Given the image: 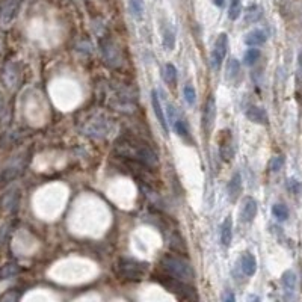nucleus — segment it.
Returning <instances> with one entry per match:
<instances>
[{
    "instance_id": "obj_1",
    "label": "nucleus",
    "mask_w": 302,
    "mask_h": 302,
    "mask_svg": "<svg viewBox=\"0 0 302 302\" xmlns=\"http://www.w3.org/2000/svg\"><path fill=\"white\" fill-rule=\"evenodd\" d=\"M162 268L171 277L178 278V280L186 281V283H192L194 278H195V272H194L191 263L186 262L185 259L178 257V256H172V254L165 256L162 259Z\"/></svg>"
},
{
    "instance_id": "obj_2",
    "label": "nucleus",
    "mask_w": 302,
    "mask_h": 302,
    "mask_svg": "<svg viewBox=\"0 0 302 302\" xmlns=\"http://www.w3.org/2000/svg\"><path fill=\"white\" fill-rule=\"evenodd\" d=\"M163 278H165V280H162L160 277H157V280L160 281V284H162L163 287H166L169 292L175 293L178 298L189 299V301H191V299H198L195 289H194L192 286H189V283L182 281V280H178V278H174V277H171L169 274H168L166 277H163Z\"/></svg>"
},
{
    "instance_id": "obj_3",
    "label": "nucleus",
    "mask_w": 302,
    "mask_h": 302,
    "mask_svg": "<svg viewBox=\"0 0 302 302\" xmlns=\"http://www.w3.org/2000/svg\"><path fill=\"white\" fill-rule=\"evenodd\" d=\"M118 271L121 274V277H124L126 280H142L147 274V265L145 263H139L130 259H121L118 263Z\"/></svg>"
},
{
    "instance_id": "obj_4",
    "label": "nucleus",
    "mask_w": 302,
    "mask_h": 302,
    "mask_svg": "<svg viewBox=\"0 0 302 302\" xmlns=\"http://www.w3.org/2000/svg\"><path fill=\"white\" fill-rule=\"evenodd\" d=\"M228 35L227 33H219L216 41H215V45H213V50H212V67L215 70H219L225 61V56L228 53Z\"/></svg>"
},
{
    "instance_id": "obj_5",
    "label": "nucleus",
    "mask_w": 302,
    "mask_h": 302,
    "mask_svg": "<svg viewBox=\"0 0 302 302\" xmlns=\"http://www.w3.org/2000/svg\"><path fill=\"white\" fill-rule=\"evenodd\" d=\"M21 0H3L0 6V26H9L18 14Z\"/></svg>"
},
{
    "instance_id": "obj_6",
    "label": "nucleus",
    "mask_w": 302,
    "mask_h": 302,
    "mask_svg": "<svg viewBox=\"0 0 302 302\" xmlns=\"http://www.w3.org/2000/svg\"><path fill=\"white\" fill-rule=\"evenodd\" d=\"M24 166H26V162L23 159H17V160L11 162L0 174V186H5V185L11 183L12 180H15L23 172Z\"/></svg>"
},
{
    "instance_id": "obj_7",
    "label": "nucleus",
    "mask_w": 302,
    "mask_h": 302,
    "mask_svg": "<svg viewBox=\"0 0 302 302\" xmlns=\"http://www.w3.org/2000/svg\"><path fill=\"white\" fill-rule=\"evenodd\" d=\"M221 142H219V153L221 157L224 160H233L234 157V151H236V145H234V139L230 130H224L221 132Z\"/></svg>"
},
{
    "instance_id": "obj_8",
    "label": "nucleus",
    "mask_w": 302,
    "mask_h": 302,
    "mask_svg": "<svg viewBox=\"0 0 302 302\" xmlns=\"http://www.w3.org/2000/svg\"><path fill=\"white\" fill-rule=\"evenodd\" d=\"M215 118H216V101H215V97L210 95L206 101V106H204V112H203V127H204V132L209 135L210 130L213 129V124H215Z\"/></svg>"
},
{
    "instance_id": "obj_9",
    "label": "nucleus",
    "mask_w": 302,
    "mask_h": 302,
    "mask_svg": "<svg viewBox=\"0 0 302 302\" xmlns=\"http://www.w3.org/2000/svg\"><path fill=\"white\" fill-rule=\"evenodd\" d=\"M259 204L253 197H245L240 204V219L247 224H251L257 216Z\"/></svg>"
},
{
    "instance_id": "obj_10",
    "label": "nucleus",
    "mask_w": 302,
    "mask_h": 302,
    "mask_svg": "<svg viewBox=\"0 0 302 302\" xmlns=\"http://www.w3.org/2000/svg\"><path fill=\"white\" fill-rule=\"evenodd\" d=\"M18 203H20V192H18V189H11V191H8L2 197V200H0V210L5 212V213H12V212L17 210Z\"/></svg>"
},
{
    "instance_id": "obj_11",
    "label": "nucleus",
    "mask_w": 302,
    "mask_h": 302,
    "mask_svg": "<svg viewBox=\"0 0 302 302\" xmlns=\"http://www.w3.org/2000/svg\"><path fill=\"white\" fill-rule=\"evenodd\" d=\"M242 191H244V182H242V175L240 172H234L227 185V195H228V200L231 203H236L239 200V197L242 195Z\"/></svg>"
},
{
    "instance_id": "obj_12",
    "label": "nucleus",
    "mask_w": 302,
    "mask_h": 302,
    "mask_svg": "<svg viewBox=\"0 0 302 302\" xmlns=\"http://www.w3.org/2000/svg\"><path fill=\"white\" fill-rule=\"evenodd\" d=\"M151 104H153V110L159 119V124L162 126V129L165 130V133H169V124H168V118L165 116V112H163V107L160 104V98H159V94L157 91H151Z\"/></svg>"
},
{
    "instance_id": "obj_13",
    "label": "nucleus",
    "mask_w": 302,
    "mask_h": 302,
    "mask_svg": "<svg viewBox=\"0 0 302 302\" xmlns=\"http://www.w3.org/2000/svg\"><path fill=\"white\" fill-rule=\"evenodd\" d=\"M245 115L250 121H253L256 124H268V121H269L266 110L260 106H254V104L248 106L245 110Z\"/></svg>"
},
{
    "instance_id": "obj_14",
    "label": "nucleus",
    "mask_w": 302,
    "mask_h": 302,
    "mask_svg": "<svg viewBox=\"0 0 302 302\" xmlns=\"http://www.w3.org/2000/svg\"><path fill=\"white\" fill-rule=\"evenodd\" d=\"M239 265H240L242 272H244L247 277H253V275L257 272V260H256L254 254H251V253H244V254L240 256Z\"/></svg>"
},
{
    "instance_id": "obj_15",
    "label": "nucleus",
    "mask_w": 302,
    "mask_h": 302,
    "mask_svg": "<svg viewBox=\"0 0 302 302\" xmlns=\"http://www.w3.org/2000/svg\"><path fill=\"white\" fill-rule=\"evenodd\" d=\"M266 39H268V36H266L265 30H262V29H254V30L248 32V33L245 35V38H244V41H245V44H247L248 47L263 45V44L266 42Z\"/></svg>"
},
{
    "instance_id": "obj_16",
    "label": "nucleus",
    "mask_w": 302,
    "mask_h": 302,
    "mask_svg": "<svg viewBox=\"0 0 302 302\" xmlns=\"http://www.w3.org/2000/svg\"><path fill=\"white\" fill-rule=\"evenodd\" d=\"M20 79V73H18V65L11 62V64H6L5 70H3V80L6 83L8 88H12L15 86V83L18 82Z\"/></svg>"
},
{
    "instance_id": "obj_17",
    "label": "nucleus",
    "mask_w": 302,
    "mask_h": 302,
    "mask_svg": "<svg viewBox=\"0 0 302 302\" xmlns=\"http://www.w3.org/2000/svg\"><path fill=\"white\" fill-rule=\"evenodd\" d=\"M233 240V219L231 216H227L221 225V244L228 248Z\"/></svg>"
},
{
    "instance_id": "obj_18",
    "label": "nucleus",
    "mask_w": 302,
    "mask_h": 302,
    "mask_svg": "<svg viewBox=\"0 0 302 302\" xmlns=\"http://www.w3.org/2000/svg\"><path fill=\"white\" fill-rule=\"evenodd\" d=\"M296 274L293 271H286L281 277V284L286 293H293L296 289Z\"/></svg>"
},
{
    "instance_id": "obj_19",
    "label": "nucleus",
    "mask_w": 302,
    "mask_h": 302,
    "mask_svg": "<svg viewBox=\"0 0 302 302\" xmlns=\"http://www.w3.org/2000/svg\"><path fill=\"white\" fill-rule=\"evenodd\" d=\"M262 17H263V9L259 5H251L245 12V23L247 24L257 23V21H260Z\"/></svg>"
},
{
    "instance_id": "obj_20",
    "label": "nucleus",
    "mask_w": 302,
    "mask_h": 302,
    "mask_svg": "<svg viewBox=\"0 0 302 302\" xmlns=\"http://www.w3.org/2000/svg\"><path fill=\"white\" fill-rule=\"evenodd\" d=\"M237 76H240V62L237 59L231 57L227 64V79L231 82H236Z\"/></svg>"
},
{
    "instance_id": "obj_21",
    "label": "nucleus",
    "mask_w": 302,
    "mask_h": 302,
    "mask_svg": "<svg viewBox=\"0 0 302 302\" xmlns=\"http://www.w3.org/2000/svg\"><path fill=\"white\" fill-rule=\"evenodd\" d=\"M20 266L17 263H5L0 268V280H9L15 275H18Z\"/></svg>"
},
{
    "instance_id": "obj_22",
    "label": "nucleus",
    "mask_w": 302,
    "mask_h": 302,
    "mask_svg": "<svg viewBox=\"0 0 302 302\" xmlns=\"http://www.w3.org/2000/svg\"><path fill=\"white\" fill-rule=\"evenodd\" d=\"M163 80L169 85V86H175L177 85V68L172 64H166L163 68Z\"/></svg>"
},
{
    "instance_id": "obj_23",
    "label": "nucleus",
    "mask_w": 302,
    "mask_h": 302,
    "mask_svg": "<svg viewBox=\"0 0 302 302\" xmlns=\"http://www.w3.org/2000/svg\"><path fill=\"white\" fill-rule=\"evenodd\" d=\"M272 215L277 218V221L284 222V221H287V218H289V209H287L286 204L277 203V204L272 206Z\"/></svg>"
},
{
    "instance_id": "obj_24",
    "label": "nucleus",
    "mask_w": 302,
    "mask_h": 302,
    "mask_svg": "<svg viewBox=\"0 0 302 302\" xmlns=\"http://www.w3.org/2000/svg\"><path fill=\"white\" fill-rule=\"evenodd\" d=\"M260 56H262V51L259 48H248L244 54V64L248 67H253L254 64H257Z\"/></svg>"
},
{
    "instance_id": "obj_25",
    "label": "nucleus",
    "mask_w": 302,
    "mask_h": 302,
    "mask_svg": "<svg viewBox=\"0 0 302 302\" xmlns=\"http://www.w3.org/2000/svg\"><path fill=\"white\" fill-rule=\"evenodd\" d=\"M129 8H130V12L133 14V17L142 18L144 11H145L144 0H129Z\"/></svg>"
},
{
    "instance_id": "obj_26",
    "label": "nucleus",
    "mask_w": 302,
    "mask_h": 302,
    "mask_svg": "<svg viewBox=\"0 0 302 302\" xmlns=\"http://www.w3.org/2000/svg\"><path fill=\"white\" fill-rule=\"evenodd\" d=\"M242 14V0H230V8H228V18L236 21Z\"/></svg>"
},
{
    "instance_id": "obj_27",
    "label": "nucleus",
    "mask_w": 302,
    "mask_h": 302,
    "mask_svg": "<svg viewBox=\"0 0 302 302\" xmlns=\"http://www.w3.org/2000/svg\"><path fill=\"white\" fill-rule=\"evenodd\" d=\"M183 95H185V100L189 106H195L197 103V91L194 88V85L188 83L185 88H183Z\"/></svg>"
},
{
    "instance_id": "obj_28",
    "label": "nucleus",
    "mask_w": 302,
    "mask_h": 302,
    "mask_svg": "<svg viewBox=\"0 0 302 302\" xmlns=\"http://www.w3.org/2000/svg\"><path fill=\"white\" fill-rule=\"evenodd\" d=\"M172 124H174V130H175V133H177L180 138H183V139H189V130H188V127H186V124H185L183 119L177 118Z\"/></svg>"
},
{
    "instance_id": "obj_29",
    "label": "nucleus",
    "mask_w": 302,
    "mask_h": 302,
    "mask_svg": "<svg viewBox=\"0 0 302 302\" xmlns=\"http://www.w3.org/2000/svg\"><path fill=\"white\" fill-rule=\"evenodd\" d=\"M163 45L168 48V50H172L174 45H175V32L172 29H166L163 32Z\"/></svg>"
},
{
    "instance_id": "obj_30",
    "label": "nucleus",
    "mask_w": 302,
    "mask_h": 302,
    "mask_svg": "<svg viewBox=\"0 0 302 302\" xmlns=\"http://www.w3.org/2000/svg\"><path fill=\"white\" fill-rule=\"evenodd\" d=\"M284 163H286L284 156H274V157L269 160V169H271L272 172H278L280 169H283Z\"/></svg>"
},
{
    "instance_id": "obj_31",
    "label": "nucleus",
    "mask_w": 302,
    "mask_h": 302,
    "mask_svg": "<svg viewBox=\"0 0 302 302\" xmlns=\"http://www.w3.org/2000/svg\"><path fill=\"white\" fill-rule=\"evenodd\" d=\"M287 189H289L292 194H295V195L299 194L302 189L301 182H298L296 178H289V180H287Z\"/></svg>"
},
{
    "instance_id": "obj_32",
    "label": "nucleus",
    "mask_w": 302,
    "mask_h": 302,
    "mask_svg": "<svg viewBox=\"0 0 302 302\" xmlns=\"http://www.w3.org/2000/svg\"><path fill=\"white\" fill-rule=\"evenodd\" d=\"M8 236H9V225H2L0 227V248L8 242Z\"/></svg>"
},
{
    "instance_id": "obj_33",
    "label": "nucleus",
    "mask_w": 302,
    "mask_h": 302,
    "mask_svg": "<svg viewBox=\"0 0 302 302\" xmlns=\"http://www.w3.org/2000/svg\"><path fill=\"white\" fill-rule=\"evenodd\" d=\"M17 299H18V295H15L14 290H9L8 293L0 296V301H17Z\"/></svg>"
},
{
    "instance_id": "obj_34",
    "label": "nucleus",
    "mask_w": 302,
    "mask_h": 302,
    "mask_svg": "<svg viewBox=\"0 0 302 302\" xmlns=\"http://www.w3.org/2000/svg\"><path fill=\"white\" fill-rule=\"evenodd\" d=\"M298 79H299V83L302 82V51L298 56Z\"/></svg>"
},
{
    "instance_id": "obj_35",
    "label": "nucleus",
    "mask_w": 302,
    "mask_h": 302,
    "mask_svg": "<svg viewBox=\"0 0 302 302\" xmlns=\"http://www.w3.org/2000/svg\"><path fill=\"white\" fill-rule=\"evenodd\" d=\"M213 3H215L218 8H222V6H224V3H225V0H213Z\"/></svg>"
},
{
    "instance_id": "obj_36",
    "label": "nucleus",
    "mask_w": 302,
    "mask_h": 302,
    "mask_svg": "<svg viewBox=\"0 0 302 302\" xmlns=\"http://www.w3.org/2000/svg\"><path fill=\"white\" fill-rule=\"evenodd\" d=\"M224 299H225V301H234V296H233L231 293H230V295H224Z\"/></svg>"
}]
</instances>
